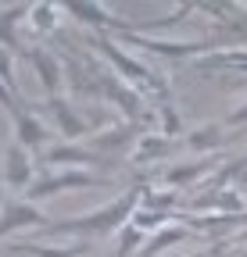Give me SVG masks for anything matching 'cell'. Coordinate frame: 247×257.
Segmentation results:
<instances>
[{
    "label": "cell",
    "mask_w": 247,
    "mask_h": 257,
    "mask_svg": "<svg viewBox=\"0 0 247 257\" xmlns=\"http://www.w3.org/2000/svg\"><path fill=\"white\" fill-rule=\"evenodd\" d=\"M140 200H143V186L136 182V186H129L126 193H118L111 204L90 211V214H79V218H68V221H47L43 229H47V232H57V236H65V232H68V236H79L83 243H90V239H108L111 232H122V229L133 221Z\"/></svg>",
    "instance_id": "1"
},
{
    "label": "cell",
    "mask_w": 247,
    "mask_h": 257,
    "mask_svg": "<svg viewBox=\"0 0 247 257\" xmlns=\"http://www.w3.org/2000/svg\"><path fill=\"white\" fill-rule=\"evenodd\" d=\"M90 186H104V175L97 172H83V168H65V172H43L36 182L25 189V200H50L57 193H72V189H90Z\"/></svg>",
    "instance_id": "2"
},
{
    "label": "cell",
    "mask_w": 247,
    "mask_h": 257,
    "mask_svg": "<svg viewBox=\"0 0 247 257\" xmlns=\"http://www.w3.org/2000/svg\"><path fill=\"white\" fill-rule=\"evenodd\" d=\"M43 107L50 111V118H54V128L61 136H65V143H75V140H86L90 133H94V125H90L75 107H72V100L68 96H47L43 100Z\"/></svg>",
    "instance_id": "3"
},
{
    "label": "cell",
    "mask_w": 247,
    "mask_h": 257,
    "mask_svg": "<svg viewBox=\"0 0 247 257\" xmlns=\"http://www.w3.org/2000/svg\"><path fill=\"white\" fill-rule=\"evenodd\" d=\"M11 121H15V143H18V147H25L29 154L50 147L54 128H47V125L36 118V107H25V104H22V107L11 114Z\"/></svg>",
    "instance_id": "4"
},
{
    "label": "cell",
    "mask_w": 247,
    "mask_h": 257,
    "mask_svg": "<svg viewBox=\"0 0 247 257\" xmlns=\"http://www.w3.org/2000/svg\"><path fill=\"white\" fill-rule=\"evenodd\" d=\"M50 218L33 204V200H8L4 207H0V239H8L11 232L18 229H29V225H47Z\"/></svg>",
    "instance_id": "5"
},
{
    "label": "cell",
    "mask_w": 247,
    "mask_h": 257,
    "mask_svg": "<svg viewBox=\"0 0 247 257\" xmlns=\"http://www.w3.org/2000/svg\"><path fill=\"white\" fill-rule=\"evenodd\" d=\"M47 165H65V168H83V172H94L104 165V154L90 150V147H75V143H50L43 154Z\"/></svg>",
    "instance_id": "6"
},
{
    "label": "cell",
    "mask_w": 247,
    "mask_h": 257,
    "mask_svg": "<svg viewBox=\"0 0 247 257\" xmlns=\"http://www.w3.org/2000/svg\"><path fill=\"white\" fill-rule=\"evenodd\" d=\"M25 57L33 61V68H36V75H40L47 96H57L61 86H65V64L54 57V50H47V47H29Z\"/></svg>",
    "instance_id": "7"
},
{
    "label": "cell",
    "mask_w": 247,
    "mask_h": 257,
    "mask_svg": "<svg viewBox=\"0 0 247 257\" xmlns=\"http://www.w3.org/2000/svg\"><path fill=\"white\" fill-rule=\"evenodd\" d=\"M4 182L15 186V189H29L36 182V175H33V154H29L25 147H18V143H11L8 154H4Z\"/></svg>",
    "instance_id": "8"
},
{
    "label": "cell",
    "mask_w": 247,
    "mask_h": 257,
    "mask_svg": "<svg viewBox=\"0 0 247 257\" xmlns=\"http://www.w3.org/2000/svg\"><path fill=\"white\" fill-rule=\"evenodd\" d=\"M65 11H68L75 22H83V25H90V29H101V32H108V29L129 32V25H133V22H122V18L108 15L101 4H79V0H72V4H65Z\"/></svg>",
    "instance_id": "9"
},
{
    "label": "cell",
    "mask_w": 247,
    "mask_h": 257,
    "mask_svg": "<svg viewBox=\"0 0 247 257\" xmlns=\"http://www.w3.org/2000/svg\"><path fill=\"white\" fill-rule=\"evenodd\" d=\"M190 236H194V229H190V225H183V221H176V225H161L158 232H150V236L143 239L140 257H158V253H165V250L176 246V243H187Z\"/></svg>",
    "instance_id": "10"
},
{
    "label": "cell",
    "mask_w": 247,
    "mask_h": 257,
    "mask_svg": "<svg viewBox=\"0 0 247 257\" xmlns=\"http://www.w3.org/2000/svg\"><path fill=\"white\" fill-rule=\"evenodd\" d=\"M197 72H211V68H229V72H243L247 75V50L243 47H229V50H211L204 57L194 61Z\"/></svg>",
    "instance_id": "11"
},
{
    "label": "cell",
    "mask_w": 247,
    "mask_h": 257,
    "mask_svg": "<svg viewBox=\"0 0 247 257\" xmlns=\"http://www.w3.org/2000/svg\"><path fill=\"white\" fill-rule=\"evenodd\" d=\"M29 8L33 4H15L8 11H0V47L4 50H22V36H18V22H29Z\"/></svg>",
    "instance_id": "12"
},
{
    "label": "cell",
    "mask_w": 247,
    "mask_h": 257,
    "mask_svg": "<svg viewBox=\"0 0 247 257\" xmlns=\"http://www.w3.org/2000/svg\"><path fill=\"white\" fill-rule=\"evenodd\" d=\"M15 253H33V257H83L90 253V243H68V246H43V243H8Z\"/></svg>",
    "instance_id": "13"
},
{
    "label": "cell",
    "mask_w": 247,
    "mask_h": 257,
    "mask_svg": "<svg viewBox=\"0 0 247 257\" xmlns=\"http://www.w3.org/2000/svg\"><path fill=\"white\" fill-rule=\"evenodd\" d=\"M169 147H172L169 136H161V133H147V136L136 140V147H133V161H136V165H150V161L165 157Z\"/></svg>",
    "instance_id": "14"
},
{
    "label": "cell",
    "mask_w": 247,
    "mask_h": 257,
    "mask_svg": "<svg viewBox=\"0 0 247 257\" xmlns=\"http://www.w3.org/2000/svg\"><path fill=\"white\" fill-rule=\"evenodd\" d=\"M136 121H126V125H118V128H111V133H97L94 136V150L97 154H108V150H122V147H129L133 140H136Z\"/></svg>",
    "instance_id": "15"
},
{
    "label": "cell",
    "mask_w": 247,
    "mask_h": 257,
    "mask_svg": "<svg viewBox=\"0 0 247 257\" xmlns=\"http://www.w3.org/2000/svg\"><path fill=\"white\" fill-rule=\"evenodd\" d=\"M222 121H208V125H201V128H194V133L187 136V143H190V150H197V154H208V150H219L222 147V140H226V133H222Z\"/></svg>",
    "instance_id": "16"
},
{
    "label": "cell",
    "mask_w": 247,
    "mask_h": 257,
    "mask_svg": "<svg viewBox=\"0 0 247 257\" xmlns=\"http://www.w3.org/2000/svg\"><path fill=\"white\" fill-rule=\"evenodd\" d=\"M29 25L36 29V36H47V32L57 25V8L54 4H33L29 8Z\"/></svg>",
    "instance_id": "17"
},
{
    "label": "cell",
    "mask_w": 247,
    "mask_h": 257,
    "mask_svg": "<svg viewBox=\"0 0 247 257\" xmlns=\"http://www.w3.org/2000/svg\"><path fill=\"white\" fill-rule=\"evenodd\" d=\"M208 168H211V161H201V165H183V168H172V172L165 175V182H169V186H183V182L204 175Z\"/></svg>",
    "instance_id": "18"
},
{
    "label": "cell",
    "mask_w": 247,
    "mask_h": 257,
    "mask_svg": "<svg viewBox=\"0 0 247 257\" xmlns=\"http://www.w3.org/2000/svg\"><path fill=\"white\" fill-rule=\"evenodd\" d=\"M0 86H4V89H11V93L18 96V79H15V57H11V50H4V47H0Z\"/></svg>",
    "instance_id": "19"
},
{
    "label": "cell",
    "mask_w": 247,
    "mask_h": 257,
    "mask_svg": "<svg viewBox=\"0 0 247 257\" xmlns=\"http://www.w3.org/2000/svg\"><path fill=\"white\" fill-rule=\"evenodd\" d=\"M222 125H229V128H247V100H243V104H240L236 111H229Z\"/></svg>",
    "instance_id": "20"
},
{
    "label": "cell",
    "mask_w": 247,
    "mask_h": 257,
    "mask_svg": "<svg viewBox=\"0 0 247 257\" xmlns=\"http://www.w3.org/2000/svg\"><path fill=\"white\" fill-rule=\"evenodd\" d=\"M4 204H8V200H4V186H0V207H4Z\"/></svg>",
    "instance_id": "21"
},
{
    "label": "cell",
    "mask_w": 247,
    "mask_h": 257,
    "mask_svg": "<svg viewBox=\"0 0 247 257\" xmlns=\"http://www.w3.org/2000/svg\"><path fill=\"white\" fill-rule=\"evenodd\" d=\"M190 257H208V250H204V253H201V250H197V253H190Z\"/></svg>",
    "instance_id": "22"
},
{
    "label": "cell",
    "mask_w": 247,
    "mask_h": 257,
    "mask_svg": "<svg viewBox=\"0 0 247 257\" xmlns=\"http://www.w3.org/2000/svg\"><path fill=\"white\" fill-rule=\"evenodd\" d=\"M240 257H247V250H243V253H240Z\"/></svg>",
    "instance_id": "23"
}]
</instances>
